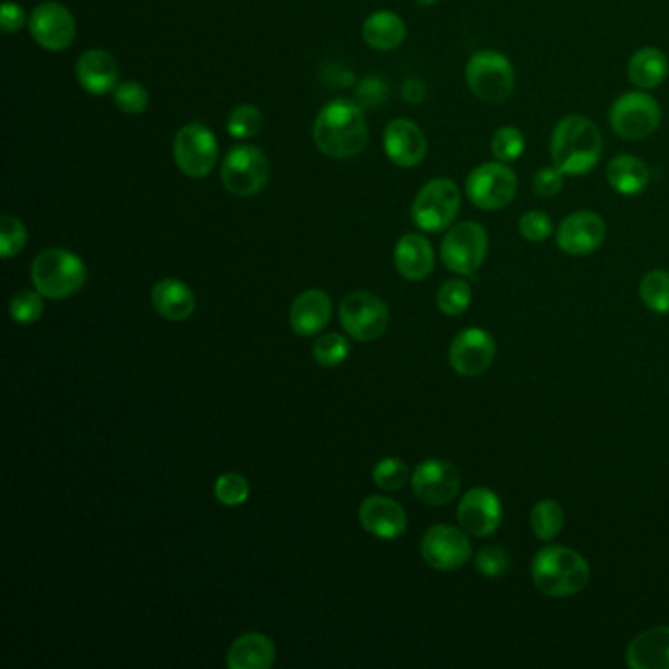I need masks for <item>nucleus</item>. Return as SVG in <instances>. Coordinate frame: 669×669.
Listing matches in <instances>:
<instances>
[{"label": "nucleus", "mask_w": 669, "mask_h": 669, "mask_svg": "<svg viewBox=\"0 0 669 669\" xmlns=\"http://www.w3.org/2000/svg\"><path fill=\"white\" fill-rule=\"evenodd\" d=\"M466 81L469 91L478 98L498 105L505 103L515 89V69L507 56L493 49H481L469 58Z\"/></svg>", "instance_id": "39448f33"}, {"label": "nucleus", "mask_w": 669, "mask_h": 669, "mask_svg": "<svg viewBox=\"0 0 669 669\" xmlns=\"http://www.w3.org/2000/svg\"><path fill=\"white\" fill-rule=\"evenodd\" d=\"M518 191L517 173L507 163H481L466 179V195L481 211H503L515 201Z\"/></svg>", "instance_id": "6e6552de"}, {"label": "nucleus", "mask_w": 669, "mask_h": 669, "mask_svg": "<svg viewBox=\"0 0 669 669\" xmlns=\"http://www.w3.org/2000/svg\"><path fill=\"white\" fill-rule=\"evenodd\" d=\"M426 95V89L422 85L421 81L411 79L402 85V96L409 101V103H421L422 98Z\"/></svg>", "instance_id": "a18cd8bd"}, {"label": "nucleus", "mask_w": 669, "mask_h": 669, "mask_svg": "<svg viewBox=\"0 0 669 669\" xmlns=\"http://www.w3.org/2000/svg\"><path fill=\"white\" fill-rule=\"evenodd\" d=\"M318 150L332 160L354 157L367 145L364 110L348 98H336L322 106L313 128Z\"/></svg>", "instance_id": "f257e3e1"}, {"label": "nucleus", "mask_w": 669, "mask_h": 669, "mask_svg": "<svg viewBox=\"0 0 669 669\" xmlns=\"http://www.w3.org/2000/svg\"><path fill=\"white\" fill-rule=\"evenodd\" d=\"M221 177L226 191L254 197L268 185V155L256 145H236L222 160Z\"/></svg>", "instance_id": "9d476101"}, {"label": "nucleus", "mask_w": 669, "mask_h": 669, "mask_svg": "<svg viewBox=\"0 0 669 669\" xmlns=\"http://www.w3.org/2000/svg\"><path fill=\"white\" fill-rule=\"evenodd\" d=\"M503 520V505L495 491L469 489L458 507V523L468 535L488 538L495 535Z\"/></svg>", "instance_id": "a211bd4d"}, {"label": "nucleus", "mask_w": 669, "mask_h": 669, "mask_svg": "<svg viewBox=\"0 0 669 669\" xmlns=\"http://www.w3.org/2000/svg\"><path fill=\"white\" fill-rule=\"evenodd\" d=\"M422 560L436 572H454L471 560L468 532L459 526L436 525L426 530L421 542Z\"/></svg>", "instance_id": "ddd939ff"}, {"label": "nucleus", "mask_w": 669, "mask_h": 669, "mask_svg": "<svg viewBox=\"0 0 669 669\" xmlns=\"http://www.w3.org/2000/svg\"><path fill=\"white\" fill-rule=\"evenodd\" d=\"M26 242H28V230L22 224V221L12 214H4L0 219V256L2 259L19 256L20 251L26 248Z\"/></svg>", "instance_id": "c9c22d12"}, {"label": "nucleus", "mask_w": 669, "mask_h": 669, "mask_svg": "<svg viewBox=\"0 0 669 669\" xmlns=\"http://www.w3.org/2000/svg\"><path fill=\"white\" fill-rule=\"evenodd\" d=\"M275 646L261 632H246L232 642L226 664L230 669H269L275 664Z\"/></svg>", "instance_id": "393cba45"}, {"label": "nucleus", "mask_w": 669, "mask_h": 669, "mask_svg": "<svg viewBox=\"0 0 669 669\" xmlns=\"http://www.w3.org/2000/svg\"><path fill=\"white\" fill-rule=\"evenodd\" d=\"M214 497L226 507H239L249 497V483L239 473H224L214 483Z\"/></svg>", "instance_id": "58836bf2"}, {"label": "nucleus", "mask_w": 669, "mask_h": 669, "mask_svg": "<svg viewBox=\"0 0 669 669\" xmlns=\"http://www.w3.org/2000/svg\"><path fill=\"white\" fill-rule=\"evenodd\" d=\"M86 281L83 259L63 248L42 249L32 263V283L44 297H73Z\"/></svg>", "instance_id": "20e7f679"}, {"label": "nucleus", "mask_w": 669, "mask_h": 669, "mask_svg": "<svg viewBox=\"0 0 669 669\" xmlns=\"http://www.w3.org/2000/svg\"><path fill=\"white\" fill-rule=\"evenodd\" d=\"M421 7H432V4H436L438 0H416Z\"/></svg>", "instance_id": "49530a36"}, {"label": "nucleus", "mask_w": 669, "mask_h": 669, "mask_svg": "<svg viewBox=\"0 0 669 669\" xmlns=\"http://www.w3.org/2000/svg\"><path fill=\"white\" fill-rule=\"evenodd\" d=\"M564 173L560 172L555 165L552 167H542L535 173L532 179V189L538 197L542 199H552L564 187Z\"/></svg>", "instance_id": "37998d69"}, {"label": "nucleus", "mask_w": 669, "mask_h": 669, "mask_svg": "<svg viewBox=\"0 0 669 669\" xmlns=\"http://www.w3.org/2000/svg\"><path fill=\"white\" fill-rule=\"evenodd\" d=\"M340 322L357 342H373L389 326V308L369 291H354L340 303Z\"/></svg>", "instance_id": "f8f14e48"}, {"label": "nucleus", "mask_w": 669, "mask_h": 669, "mask_svg": "<svg viewBox=\"0 0 669 669\" xmlns=\"http://www.w3.org/2000/svg\"><path fill=\"white\" fill-rule=\"evenodd\" d=\"M412 491L419 501L432 507L448 505L458 497L461 478L446 459H426L412 471Z\"/></svg>", "instance_id": "2eb2a0df"}, {"label": "nucleus", "mask_w": 669, "mask_h": 669, "mask_svg": "<svg viewBox=\"0 0 669 669\" xmlns=\"http://www.w3.org/2000/svg\"><path fill=\"white\" fill-rule=\"evenodd\" d=\"M650 169L642 162L641 157L631 153L617 155L607 165V181L612 187V191L619 192L622 197H636L650 185Z\"/></svg>", "instance_id": "a878e982"}, {"label": "nucleus", "mask_w": 669, "mask_h": 669, "mask_svg": "<svg viewBox=\"0 0 669 669\" xmlns=\"http://www.w3.org/2000/svg\"><path fill=\"white\" fill-rule=\"evenodd\" d=\"M360 523L369 535L383 538V540L399 538L407 532V525H409L407 513L397 501L377 497V495L367 497L362 503Z\"/></svg>", "instance_id": "412c9836"}, {"label": "nucleus", "mask_w": 669, "mask_h": 669, "mask_svg": "<svg viewBox=\"0 0 669 669\" xmlns=\"http://www.w3.org/2000/svg\"><path fill=\"white\" fill-rule=\"evenodd\" d=\"M436 305L444 315H463L471 305V287L463 279H449L436 295Z\"/></svg>", "instance_id": "2f4dec72"}, {"label": "nucleus", "mask_w": 669, "mask_h": 669, "mask_svg": "<svg viewBox=\"0 0 669 669\" xmlns=\"http://www.w3.org/2000/svg\"><path fill=\"white\" fill-rule=\"evenodd\" d=\"M412 476L409 466L399 458H385L373 468V483L385 491H399Z\"/></svg>", "instance_id": "e433bc0d"}, {"label": "nucleus", "mask_w": 669, "mask_h": 669, "mask_svg": "<svg viewBox=\"0 0 669 669\" xmlns=\"http://www.w3.org/2000/svg\"><path fill=\"white\" fill-rule=\"evenodd\" d=\"M518 232L528 242H545L554 234V222L542 211H528L518 221Z\"/></svg>", "instance_id": "79ce46f5"}, {"label": "nucleus", "mask_w": 669, "mask_h": 669, "mask_svg": "<svg viewBox=\"0 0 669 669\" xmlns=\"http://www.w3.org/2000/svg\"><path fill=\"white\" fill-rule=\"evenodd\" d=\"M350 354V344L345 340L344 336L330 334L320 336L313 345V355H315L316 362L325 367H336V365L342 364L348 360Z\"/></svg>", "instance_id": "4c0bfd02"}, {"label": "nucleus", "mask_w": 669, "mask_h": 669, "mask_svg": "<svg viewBox=\"0 0 669 669\" xmlns=\"http://www.w3.org/2000/svg\"><path fill=\"white\" fill-rule=\"evenodd\" d=\"M26 22H28V16H26V12H24V9H22L20 4L12 2V0H7V2L2 4L0 26H2V32H4V34H14V32H19Z\"/></svg>", "instance_id": "c03bdc74"}, {"label": "nucleus", "mask_w": 669, "mask_h": 669, "mask_svg": "<svg viewBox=\"0 0 669 669\" xmlns=\"http://www.w3.org/2000/svg\"><path fill=\"white\" fill-rule=\"evenodd\" d=\"M115 105L125 115H142L150 105V95L136 81H125L115 89Z\"/></svg>", "instance_id": "ea45409f"}, {"label": "nucleus", "mask_w": 669, "mask_h": 669, "mask_svg": "<svg viewBox=\"0 0 669 669\" xmlns=\"http://www.w3.org/2000/svg\"><path fill=\"white\" fill-rule=\"evenodd\" d=\"M392 259L401 278L422 281L429 278L434 269V248L422 234L411 232L397 242Z\"/></svg>", "instance_id": "5701e85b"}, {"label": "nucleus", "mask_w": 669, "mask_h": 669, "mask_svg": "<svg viewBox=\"0 0 669 669\" xmlns=\"http://www.w3.org/2000/svg\"><path fill=\"white\" fill-rule=\"evenodd\" d=\"M75 77L89 95L103 96L115 93L120 69L115 56L105 49H89L77 59Z\"/></svg>", "instance_id": "aec40b11"}, {"label": "nucleus", "mask_w": 669, "mask_h": 669, "mask_svg": "<svg viewBox=\"0 0 669 669\" xmlns=\"http://www.w3.org/2000/svg\"><path fill=\"white\" fill-rule=\"evenodd\" d=\"M525 134L517 126H501L491 138V153L497 162L513 163L525 153Z\"/></svg>", "instance_id": "473e14b6"}, {"label": "nucleus", "mask_w": 669, "mask_h": 669, "mask_svg": "<svg viewBox=\"0 0 669 669\" xmlns=\"http://www.w3.org/2000/svg\"><path fill=\"white\" fill-rule=\"evenodd\" d=\"M10 316L19 325H34L44 315V295L39 291L22 289L10 298Z\"/></svg>", "instance_id": "72a5a7b5"}, {"label": "nucleus", "mask_w": 669, "mask_h": 669, "mask_svg": "<svg viewBox=\"0 0 669 669\" xmlns=\"http://www.w3.org/2000/svg\"><path fill=\"white\" fill-rule=\"evenodd\" d=\"M461 207V192L451 179H432L422 187L412 201V222L424 232L448 230Z\"/></svg>", "instance_id": "423d86ee"}, {"label": "nucleus", "mask_w": 669, "mask_h": 669, "mask_svg": "<svg viewBox=\"0 0 669 669\" xmlns=\"http://www.w3.org/2000/svg\"><path fill=\"white\" fill-rule=\"evenodd\" d=\"M497 344L488 330H461L449 345V364L461 377H479L495 362Z\"/></svg>", "instance_id": "dca6fc26"}, {"label": "nucleus", "mask_w": 669, "mask_h": 669, "mask_svg": "<svg viewBox=\"0 0 669 669\" xmlns=\"http://www.w3.org/2000/svg\"><path fill=\"white\" fill-rule=\"evenodd\" d=\"M332 316V301L320 289H308L301 293L289 313L291 328L298 336H316L325 330Z\"/></svg>", "instance_id": "4be33fe9"}, {"label": "nucleus", "mask_w": 669, "mask_h": 669, "mask_svg": "<svg viewBox=\"0 0 669 669\" xmlns=\"http://www.w3.org/2000/svg\"><path fill=\"white\" fill-rule=\"evenodd\" d=\"M591 567L584 555L564 545H544L532 560V582L545 597L564 599L584 591Z\"/></svg>", "instance_id": "7ed1b4c3"}, {"label": "nucleus", "mask_w": 669, "mask_h": 669, "mask_svg": "<svg viewBox=\"0 0 669 669\" xmlns=\"http://www.w3.org/2000/svg\"><path fill=\"white\" fill-rule=\"evenodd\" d=\"M626 664L632 669H669V626L638 634L626 650Z\"/></svg>", "instance_id": "b1692460"}, {"label": "nucleus", "mask_w": 669, "mask_h": 669, "mask_svg": "<svg viewBox=\"0 0 669 669\" xmlns=\"http://www.w3.org/2000/svg\"><path fill=\"white\" fill-rule=\"evenodd\" d=\"M488 230L478 222L466 221L448 230L442 239L441 256L449 271L473 278L488 258Z\"/></svg>", "instance_id": "0eeeda50"}, {"label": "nucleus", "mask_w": 669, "mask_h": 669, "mask_svg": "<svg viewBox=\"0 0 669 669\" xmlns=\"http://www.w3.org/2000/svg\"><path fill=\"white\" fill-rule=\"evenodd\" d=\"M263 115L258 106L239 105L230 113L228 134L236 140H248L261 132Z\"/></svg>", "instance_id": "f704fd0d"}, {"label": "nucleus", "mask_w": 669, "mask_h": 669, "mask_svg": "<svg viewBox=\"0 0 669 669\" xmlns=\"http://www.w3.org/2000/svg\"><path fill=\"white\" fill-rule=\"evenodd\" d=\"M609 120L614 134L624 140H644L660 128L661 108L646 91H631L612 103Z\"/></svg>", "instance_id": "1a4fd4ad"}, {"label": "nucleus", "mask_w": 669, "mask_h": 669, "mask_svg": "<svg viewBox=\"0 0 669 669\" xmlns=\"http://www.w3.org/2000/svg\"><path fill=\"white\" fill-rule=\"evenodd\" d=\"M476 567L481 575L489 579H497L507 574L510 567V558L507 552L498 545H485L476 554Z\"/></svg>", "instance_id": "a19ab883"}, {"label": "nucleus", "mask_w": 669, "mask_h": 669, "mask_svg": "<svg viewBox=\"0 0 669 669\" xmlns=\"http://www.w3.org/2000/svg\"><path fill=\"white\" fill-rule=\"evenodd\" d=\"M669 73L668 56L658 48H642L629 61V79L641 91L660 86Z\"/></svg>", "instance_id": "c85d7f7f"}, {"label": "nucleus", "mask_w": 669, "mask_h": 669, "mask_svg": "<svg viewBox=\"0 0 669 669\" xmlns=\"http://www.w3.org/2000/svg\"><path fill=\"white\" fill-rule=\"evenodd\" d=\"M365 44L377 51H391L407 38V26L399 14L391 10H377L365 19L362 26Z\"/></svg>", "instance_id": "cd10ccee"}, {"label": "nucleus", "mask_w": 669, "mask_h": 669, "mask_svg": "<svg viewBox=\"0 0 669 669\" xmlns=\"http://www.w3.org/2000/svg\"><path fill=\"white\" fill-rule=\"evenodd\" d=\"M607 238V224L601 214L594 211L572 212L565 216L555 232L558 248L567 256L584 258L601 248Z\"/></svg>", "instance_id": "f3484780"}, {"label": "nucleus", "mask_w": 669, "mask_h": 669, "mask_svg": "<svg viewBox=\"0 0 669 669\" xmlns=\"http://www.w3.org/2000/svg\"><path fill=\"white\" fill-rule=\"evenodd\" d=\"M564 520V508L552 498H544L536 503L530 513V528L536 538L542 542H552L555 536L562 532Z\"/></svg>", "instance_id": "c756f323"}, {"label": "nucleus", "mask_w": 669, "mask_h": 669, "mask_svg": "<svg viewBox=\"0 0 669 669\" xmlns=\"http://www.w3.org/2000/svg\"><path fill=\"white\" fill-rule=\"evenodd\" d=\"M550 155L564 175L582 177L594 172L602 157V136L591 118L564 116L550 138Z\"/></svg>", "instance_id": "f03ea898"}, {"label": "nucleus", "mask_w": 669, "mask_h": 669, "mask_svg": "<svg viewBox=\"0 0 669 669\" xmlns=\"http://www.w3.org/2000/svg\"><path fill=\"white\" fill-rule=\"evenodd\" d=\"M152 305L163 318L183 322L195 313V295L191 289L177 279H162L152 289Z\"/></svg>", "instance_id": "bb28decb"}, {"label": "nucleus", "mask_w": 669, "mask_h": 669, "mask_svg": "<svg viewBox=\"0 0 669 669\" xmlns=\"http://www.w3.org/2000/svg\"><path fill=\"white\" fill-rule=\"evenodd\" d=\"M641 298L652 313L669 315V271L656 269L646 273L641 283Z\"/></svg>", "instance_id": "7c9ffc66"}, {"label": "nucleus", "mask_w": 669, "mask_h": 669, "mask_svg": "<svg viewBox=\"0 0 669 669\" xmlns=\"http://www.w3.org/2000/svg\"><path fill=\"white\" fill-rule=\"evenodd\" d=\"M28 28L39 48L63 51L75 39L77 22L68 7L48 0L32 10Z\"/></svg>", "instance_id": "4468645a"}, {"label": "nucleus", "mask_w": 669, "mask_h": 669, "mask_svg": "<svg viewBox=\"0 0 669 669\" xmlns=\"http://www.w3.org/2000/svg\"><path fill=\"white\" fill-rule=\"evenodd\" d=\"M383 148L397 167H416L426 155V136L419 125L407 118H395L383 132Z\"/></svg>", "instance_id": "6ab92c4d"}, {"label": "nucleus", "mask_w": 669, "mask_h": 669, "mask_svg": "<svg viewBox=\"0 0 669 669\" xmlns=\"http://www.w3.org/2000/svg\"><path fill=\"white\" fill-rule=\"evenodd\" d=\"M173 157L177 167L192 179L211 175L219 163L216 136L209 126L191 122L183 126L173 142Z\"/></svg>", "instance_id": "9b49d317"}]
</instances>
